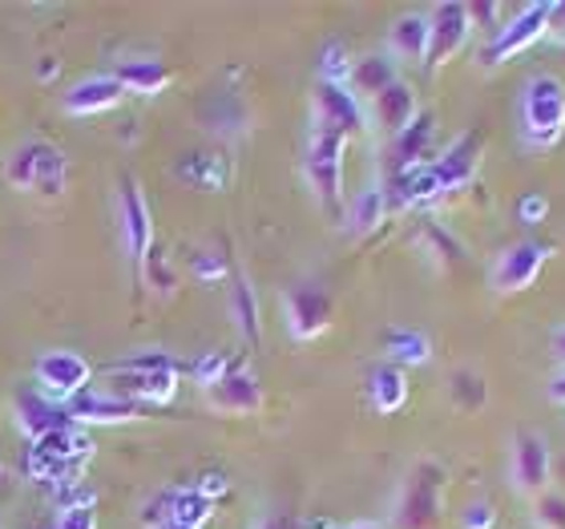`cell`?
<instances>
[{"label": "cell", "mask_w": 565, "mask_h": 529, "mask_svg": "<svg viewBox=\"0 0 565 529\" xmlns=\"http://www.w3.org/2000/svg\"><path fill=\"white\" fill-rule=\"evenodd\" d=\"M114 396L130 400L138 409L146 404H170L178 392V360L162 348H146L138 356H126L109 368V389Z\"/></svg>", "instance_id": "6da1fadb"}, {"label": "cell", "mask_w": 565, "mask_h": 529, "mask_svg": "<svg viewBox=\"0 0 565 529\" xmlns=\"http://www.w3.org/2000/svg\"><path fill=\"white\" fill-rule=\"evenodd\" d=\"M4 182L21 194H41V199H61L70 187V162L61 146L49 138H29L4 158Z\"/></svg>", "instance_id": "7a4b0ae2"}, {"label": "cell", "mask_w": 565, "mask_h": 529, "mask_svg": "<svg viewBox=\"0 0 565 529\" xmlns=\"http://www.w3.org/2000/svg\"><path fill=\"white\" fill-rule=\"evenodd\" d=\"M521 138L533 150H554L565 138V82L554 73H533L521 85Z\"/></svg>", "instance_id": "3957f363"}, {"label": "cell", "mask_w": 565, "mask_h": 529, "mask_svg": "<svg viewBox=\"0 0 565 529\" xmlns=\"http://www.w3.org/2000/svg\"><path fill=\"white\" fill-rule=\"evenodd\" d=\"M343 150H348V138L328 126H311L307 134V158H303V170H307V182L311 190L319 194L323 207H340L343 199Z\"/></svg>", "instance_id": "277c9868"}, {"label": "cell", "mask_w": 565, "mask_h": 529, "mask_svg": "<svg viewBox=\"0 0 565 529\" xmlns=\"http://www.w3.org/2000/svg\"><path fill=\"white\" fill-rule=\"evenodd\" d=\"M33 380H36V392H41V396H49L53 404H65V400H77L85 389H89L94 364H89L82 352L49 348V352L36 356Z\"/></svg>", "instance_id": "5b68a950"}, {"label": "cell", "mask_w": 565, "mask_h": 529, "mask_svg": "<svg viewBox=\"0 0 565 529\" xmlns=\"http://www.w3.org/2000/svg\"><path fill=\"white\" fill-rule=\"evenodd\" d=\"M545 263H550V247H545V243H533V239H521V243H513V247H505L497 255L493 271H489V283H493V292H501V295L525 292V287L537 283Z\"/></svg>", "instance_id": "8992f818"}, {"label": "cell", "mask_w": 565, "mask_h": 529, "mask_svg": "<svg viewBox=\"0 0 565 529\" xmlns=\"http://www.w3.org/2000/svg\"><path fill=\"white\" fill-rule=\"evenodd\" d=\"M550 29H554V4H530V9H518L513 12V21L497 29L493 45H489L484 61L497 65V61L518 57V53H525L533 41H542Z\"/></svg>", "instance_id": "52a82bcc"}, {"label": "cell", "mask_w": 565, "mask_h": 529, "mask_svg": "<svg viewBox=\"0 0 565 529\" xmlns=\"http://www.w3.org/2000/svg\"><path fill=\"white\" fill-rule=\"evenodd\" d=\"M121 243H126V255H130L134 267L146 263L153 247V219H150V202L141 194L138 178H121Z\"/></svg>", "instance_id": "ba28073f"}, {"label": "cell", "mask_w": 565, "mask_h": 529, "mask_svg": "<svg viewBox=\"0 0 565 529\" xmlns=\"http://www.w3.org/2000/svg\"><path fill=\"white\" fill-rule=\"evenodd\" d=\"M509 473L521 494H542L554 473V457H550V441L542 433H518L513 453H509Z\"/></svg>", "instance_id": "9c48e42d"}, {"label": "cell", "mask_w": 565, "mask_h": 529, "mask_svg": "<svg viewBox=\"0 0 565 529\" xmlns=\"http://www.w3.org/2000/svg\"><path fill=\"white\" fill-rule=\"evenodd\" d=\"M428 24H433V45H428V65H445L448 57H457L460 49L469 45L472 33V9L469 4H436L428 12Z\"/></svg>", "instance_id": "30bf717a"}, {"label": "cell", "mask_w": 565, "mask_h": 529, "mask_svg": "<svg viewBox=\"0 0 565 529\" xmlns=\"http://www.w3.org/2000/svg\"><path fill=\"white\" fill-rule=\"evenodd\" d=\"M282 307H287V331H291L295 340H316V336L328 331V324H331L328 292L303 283V287H291V292H287Z\"/></svg>", "instance_id": "8fae6325"}, {"label": "cell", "mask_w": 565, "mask_h": 529, "mask_svg": "<svg viewBox=\"0 0 565 529\" xmlns=\"http://www.w3.org/2000/svg\"><path fill=\"white\" fill-rule=\"evenodd\" d=\"M316 121L328 126V130L352 138V134L364 130V102L355 97L352 85H319L316 89Z\"/></svg>", "instance_id": "7c38bea8"}, {"label": "cell", "mask_w": 565, "mask_h": 529, "mask_svg": "<svg viewBox=\"0 0 565 529\" xmlns=\"http://www.w3.org/2000/svg\"><path fill=\"white\" fill-rule=\"evenodd\" d=\"M121 97H126V89H121V82L114 73H89V77H82L77 85L65 89L61 106H65V114H73V118H89V114L114 109Z\"/></svg>", "instance_id": "4fadbf2b"}, {"label": "cell", "mask_w": 565, "mask_h": 529, "mask_svg": "<svg viewBox=\"0 0 565 529\" xmlns=\"http://www.w3.org/2000/svg\"><path fill=\"white\" fill-rule=\"evenodd\" d=\"M17 424L24 429L29 441H41L49 433H61V429H73V412L65 404H53L49 396L41 392H21L17 396Z\"/></svg>", "instance_id": "5bb4252c"}, {"label": "cell", "mask_w": 565, "mask_h": 529, "mask_svg": "<svg viewBox=\"0 0 565 529\" xmlns=\"http://www.w3.org/2000/svg\"><path fill=\"white\" fill-rule=\"evenodd\" d=\"M206 400H211L218 412H235V416H247V412H259L263 404V389L259 380L250 377L247 368H231L214 389H206Z\"/></svg>", "instance_id": "9a60e30c"}, {"label": "cell", "mask_w": 565, "mask_h": 529, "mask_svg": "<svg viewBox=\"0 0 565 529\" xmlns=\"http://www.w3.org/2000/svg\"><path fill=\"white\" fill-rule=\"evenodd\" d=\"M70 412L77 424H121L141 416V409L130 404V400L114 396V392H89V389L77 400H70Z\"/></svg>", "instance_id": "2e32d148"}, {"label": "cell", "mask_w": 565, "mask_h": 529, "mask_svg": "<svg viewBox=\"0 0 565 529\" xmlns=\"http://www.w3.org/2000/svg\"><path fill=\"white\" fill-rule=\"evenodd\" d=\"M433 166H436V174H440V182H445V190L469 187L472 174H477V166H481V138H477V134H465V138L452 141Z\"/></svg>", "instance_id": "e0dca14e"}, {"label": "cell", "mask_w": 565, "mask_h": 529, "mask_svg": "<svg viewBox=\"0 0 565 529\" xmlns=\"http://www.w3.org/2000/svg\"><path fill=\"white\" fill-rule=\"evenodd\" d=\"M445 194L448 190H445V182H440V174H436L433 162L413 166V170H401V178H396V202L408 207V211H424V207L440 202Z\"/></svg>", "instance_id": "ac0fdd59"}, {"label": "cell", "mask_w": 565, "mask_h": 529, "mask_svg": "<svg viewBox=\"0 0 565 529\" xmlns=\"http://www.w3.org/2000/svg\"><path fill=\"white\" fill-rule=\"evenodd\" d=\"M388 45H392V57L428 61V45H433V24H428V12H404L401 21L392 24Z\"/></svg>", "instance_id": "d6986e66"}, {"label": "cell", "mask_w": 565, "mask_h": 529, "mask_svg": "<svg viewBox=\"0 0 565 529\" xmlns=\"http://www.w3.org/2000/svg\"><path fill=\"white\" fill-rule=\"evenodd\" d=\"M367 404L380 412V416H392L408 404V377L404 368L396 364H380L372 377H367Z\"/></svg>", "instance_id": "ffe728a7"}, {"label": "cell", "mask_w": 565, "mask_h": 529, "mask_svg": "<svg viewBox=\"0 0 565 529\" xmlns=\"http://www.w3.org/2000/svg\"><path fill=\"white\" fill-rule=\"evenodd\" d=\"M372 109H376V121L384 126V130L392 134H404L408 126H413L416 118H420V109H416V94H413V85H388L384 94L372 102Z\"/></svg>", "instance_id": "44dd1931"}, {"label": "cell", "mask_w": 565, "mask_h": 529, "mask_svg": "<svg viewBox=\"0 0 565 529\" xmlns=\"http://www.w3.org/2000/svg\"><path fill=\"white\" fill-rule=\"evenodd\" d=\"M114 77L121 82L126 94H138V97H153L162 94L166 85H170V70H166L162 61H118V70Z\"/></svg>", "instance_id": "7402d4cb"}, {"label": "cell", "mask_w": 565, "mask_h": 529, "mask_svg": "<svg viewBox=\"0 0 565 529\" xmlns=\"http://www.w3.org/2000/svg\"><path fill=\"white\" fill-rule=\"evenodd\" d=\"M178 178L202 190H223L226 178H231V166H226L223 154H186L178 162Z\"/></svg>", "instance_id": "603a6c76"}, {"label": "cell", "mask_w": 565, "mask_h": 529, "mask_svg": "<svg viewBox=\"0 0 565 529\" xmlns=\"http://www.w3.org/2000/svg\"><path fill=\"white\" fill-rule=\"evenodd\" d=\"M384 352H388V364L416 368V364H428L433 343H428V336L416 331V328H392L388 340H384Z\"/></svg>", "instance_id": "cb8c5ba5"}, {"label": "cell", "mask_w": 565, "mask_h": 529, "mask_svg": "<svg viewBox=\"0 0 565 529\" xmlns=\"http://www.w3.org/2000/svg\"><path fill=\"white\" fill-rule=\"evenodd\" d=\"M388 219V194H384V187H364L360 194H355L352 211H348V223H352V235H372L380 223Z\"/></svg>", "instance_id": "d4e9b609"}, {"label": "cell", "mask_w": 565, "mask_h": 529, "mask_svg": "<svg viewBox=\"0 0 565 529\" xmlns=\"http://www.w3.org/2000/svg\"><path fill=\"white\" fill-rule=\"evenodd\" d=\"M231 316H235V328H238V336L243 340H259V331H263V324H259V295H255V287H250L243 275L235 279V287H231Z\"/></svg>", "instance_id": "484cf974"}, {"label": "cell", "mask_w": 565, "mask_h": 529, "mask_svg": "<svg viewBox=\"0 0 565 529\" xmlns=\"http://www.w3.org/2000/svg\"><path fill=\"white\" fill-rule=\"evenodd\" d=\"M401 77H396V65H392V57H364L355 61L352 70V85H355V97L367 94L372 102H376L388 85H396Z\"/></svg>", "instance_id": "4316f807"}, {"label": "cell", "mask_w": 565, "mask_h": 529, "mask_svg": "<svg viewBox=\"0 0 565 529\" xmlns=\"http://www.w3.org/2000/svg\"><path fill=\"white\" fill-rule=\"evenodd\" d=\"M436 118L433 114H420V118L408 126L404 134H396V154H401V170H413V166H424L428 158V141H433Z\"/></svg>", "instance_id": "83f0119b"}, {"label": "cell", "mask_w": 565, "mask_h": 529, "mask_svg": "<svg viewBox=\"0 0 565 529\" xmlns=\"http://www.w3.org/2000/svg\"><path fill=\"white\" fill-rule=\"evenodd\" d=\"M352 49L343 41H328L319 49V85H352Z\"/></svg>", "instance_id": "f1b7e54d"}, {"label": "cell", "mask_w": 565, "mask_h": 529, "mask_svg": "<svg viewBox=\"0 0 565 529\" xmlns=\"http://www.w3.org/2000/svg\"><path fill=\"white\" fill-rule=\"evenodd\" d=\"M211 514H214V501H206L194 485H190V489H174V521H170V526L202 529L211 521Z\"/></svg>", "instance_id": "f546056e"}, {"label": "cell", "mask_w": 565, "mask_h": 529, "mask_svg": "<svg viewBox=\"0 0 565 529\" xmlns=\"http://www.w3.org/2000/svg\"><path fill=\"white\" fill-rule=\"evenodd\" d=\"M174 521V489H162V494H153L146 506H141V526L150 529H166Z\"/></svg>", "instance_id": "4dcf8cb0"}, {"label": "cell", "mask_w": 565, "mask_h": 529, "mask_svg": "<svg viewBox=\"0 0 565 529\" xmlns=\"http://www.w3.org/2000/svg\"><path fill=\"white\" fill-rule=\"evenodd\" d=\"M190 372H194V380H199L202 389H214V384L231 372V360H226V352H206L190 364Z\"/></svg>", "instance_id": "1f68e13d"}, {"label": "cell", "mask_w": 565, "mask_h": 529, "mask_svg": "<svg viewBox=\"0 0 565 529\" xmlns=\"http://www.w3.org/2000/svg\"><path fill=\"white\" fill-rule=\"evenodd\" d=\"M190 271H194V279H202V283H223L226 275H231V263H226L223 255H214V251H194Z\"/></svg>", "instance_id": "d6a6232c"}, {"label": "cell", "mask_w": 565, "mask_h": 529, "mask_svg": "<svg viewBox=\"0 0 565 529\" xmlns=\"http://www.w3.org/2000/svg\"><path fill=\"white\" fill-rule=\"evenodd\" d=\"M545 219H550V199H545V194H537V190L521 194V199H518V223L542 226Z\"/></svg>", "instance_id": "836d02e7"}, {"label": "cell", "mask_w": 565, "mask_h": 529, "mask_svg": "<svg viewBox=\"0 0 565 529\" xmlns=\"http://www.w3.org/2000/svg\"><path fill=\"white\" fill-rule=\"evenodd\" d=\"M141 271H146V279L158 287V292H170L174 287V275H170V263H166V251L150 247V255H146V263H141Z\"/></svg>", "instance_id": "e575fe53"}, {"label": "cell", "mask_w": 565, "mask_h": 529, "mask_svg": "<svg viewBox=\"0 0 565 529\" xmlns=\"http://www.w3.org/2000/svg\"><path fill=\"white\" fill-rule=\"evenodd\" d=\"M537 521H542L545 529H565V497L562 494H550L537 506Z\"/></svg>", "instance_id": "d590c367"}, {"label": "cell", "mask_w": 565, "mask_h": 529, "mask_svg": "<svg viewBox=\"0 0 565 529\" xmlns=\"http://www.w3.org/2000/svg\"><path fill=\"white\" fill-rule=\"evenodd\" d=\"M194 489H199V494L206 497V501H218V497L231 494V482H226V473L211 469V473H202L199 482H194Z\"/></svg>", "instance_id": "8d00e7d4"}, {"label": "cell", "mask_w": 565, "mask_h": 529, "mask_svg": "<svg viewBox=\"0 0 565 529\" xmlns=\"http://www.w3.org/2000/svg\"><path fill=\"white\" fill-rule=\"evenodd\" d=\"M460 521H465V529H493L497 526V509L489 506V501H472Z\"/></svg>", "instance_id": "74e56055"}, {"label": "cell", "mask_w": 565, "mask_h": 529, "mask_svg": "<svg viewBox=\"0 0 565 529\" xmlns=\"http://www.w3.org/2000/svg\"><path fill=\"white\" fill-rule=\"evenodd\" d=\"M255 529H303L295 518H282V514H271V518H263Z\"/></svg>", "instance_id": "f35d334b"}, {"label": "cell", "mask_w": 565, "mask_h": 529, "mask_svg": "<svg viewBox=\"0 0 565 529\" xmlns=\"http://www.w3.org/2000/svg\"><path fill=\"white\" fill-rule=\"evenodd\" d=\"M550 348H554L557 364L565 368V324H562V328H554V336H550Z\"/></svg>", "instance_id": "ab89813d"}, {"label": "cell", "mask_w": 565, "mask_h": 529, "mask_svg": "<svg viewBox=\"0 0 565 529\" xmlns=\"http://www.w3.org/2000/svg\"><path fill=\"white\" fill-rule=\"evenodd\" d=\"M550 400H554V404H565V368L554 377V384H550Z\"/></svg>", "instance_id": "60d3db41"}, {"label": "cell", "mask_w": 565, "mask_h": 529, "mask_svg": "<svg viewBox=\"0 0 565 529\" xmlns=\"http://www.w3.org/2000/svg\"><path fill=\"white\" fill-rule=\"evenodd\" d=\"M36 77H41V82H53V77H57V57H45V61H41Z\"/></svg>", "instance_id": "b9f144b4"}, {"label": "cell", "mask_w": 565, "mask_h": 529, "mask_svg": "<svg viewBox=\"0 0 565 529\" xmlns=\"http://www.w3.org/2000/svg\"><path fill=\"white\" fill-rule=\"evenodd\" d=\"M340 529H384L380 521H355V526H340Z\"/></svg>", "instance_id": "7bdbcfd3"}, {"label": "cell", "mask_w": 565, "mask_h": 529, "mask_svg": "<svg viewBox=\"0 0 565 529\" xmlns=\"http://www.w3.org/2000/svg\"><path fill=\"white\" fill-rule=\"evenodd\" d=\"M0 489H4V465H0Z\"/></svg>", "instance_id": "ee69618b"}, {"label": "cell", "mask_w": 565, "mask_h": 529, "mask_svg": "<svg viewBox=\"0 0 565 529\" xmlns=\"http://www.w3.org/2000/svg\"><path fill=\"white\" fill-rule=\"evenodd\" d=\"M166 529H186V526H166Z\"/></svg>", "instance_id": "f6af8a7d"}]
</instances>
